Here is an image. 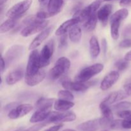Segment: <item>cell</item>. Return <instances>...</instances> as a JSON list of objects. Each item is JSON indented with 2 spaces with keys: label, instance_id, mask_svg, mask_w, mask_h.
<instances>
[{
  "label": "cell",
  "instance_id": "15",
  "mask_svg": "<svg viewBox=\"0 0 131 131\" xmlns=\"http://www.w3.org/2000/svg\"><path fill=\"white\" fill-rule=\"evenodd\" d=\"M80 22V19L79 18L74 17V18H72V19H69V20L63 23L59 26V28L56 29L55 34L57 36H61L64 34H66L68 31L70 30L72 27L78 24Z\"/></svg>",
  "mask_w": 131,
  "mask_h": 131
},
{
  "label": "cell",
  "instance_id": "9",
  "mask_svg": "<svg viewBox=\"0 0 131 131\" xmlns=\"http://www.w3.org/2000/svg\"><path fill=\"white\" fill-rule=\"evenodd\" d=\"M101 3L97 1L93 2L81 10H79L75 14L74 17H76L80 19L81 22L86 21L90 17L96 14V12L99 8Z\"/></svg>",
  "mask_w": 131,
  "mask_h": 131
},
{
  "label": "cell",
  "instance_id": "53",
  "mask_svg": "<svg viewBox=\"0 0 131 131\" xmlns=\"http://www.w3.org/2000/svg\"><path fill=\"white\" fill-rule=\"evenodd\" d=\"M15 131H17V130H15Z\"/></svg>",
  "mask_w": 131,
  "mask_h": 131
},
{
  "label": "cell",
  "instance_id": "36",
  "mask_svg": "<svg viewBox=\"0 0 131 131\" xmlns=\"http://www.w3.org/2000/svg\"><path fill=\"white\" fill-rule=\"evenodd\" d=\"M47 124V123H42V124H37V125H34V126H32L31 127L29 128V129H26L24 131H38L40 129H42L43 127H44L45 125H46Z\"/></svg>",
  "mask_w": 131,
  "mask_h": 131
},
{
  "label": "cell",
  "instance_id": "8",
  "mask_svg": "<svg viewBox=\"0 0 131 131\" xmlns=\"http://www.w3.org/2000/svg\"><path fill=\"white\" fill-rule=\"evenodd\" d=\"M54 49V42L52 39L50 40L43 47L40 53V67L43 68L49 65L51 59Z\"/></svg>",
  "mask_w": 131,
  "mask_h": 131
},
{
  "label": "cell",
  "instance_id": "14",
  "mask_svg": "<svg viewBox=\"0 0 131 131\" xmlns=\"http://www.w3.org/2000/svg\"><path fill=\"white\" fill-rule=\"evenodd\" d=\"M61 84L65 90L74 92H84L88 88V84L79 81L72 82L69 80H65L62 81Z\"/></svg>",
  "mask_w": 131,
  "mask_h": 131
},
{
  "label": "cell",
  "instance_id": "51",
  "mask_svg": "<svg viewBox=\"0 0 131 131\" xmlns=\"http://www.w3.org/2000/svg\"><path fill=\"white\" fill-rule=\"evenodd\" d=\"M97 1H99V2L102 3V2H104V1H111V0H97Z\"/></svg>",
  "mask_w": 131,
  "mask_h": 131
},
{
  "label": "cell",
  "instance_id": "47",
  "mask_svg": "<svg viewBox=\"0 0 131 131\" xmlns=\"http://www.w3.org/2000/svg\"><path fill=\"white\" fill-rule=\"evenodd\" d=\"M102 47H104V52H106V47H107V42H106V40L105 39H103V40H102Z\"/></svg>",
  "mask_w": 131,
  "mask_h": 131
},
{
  "label": "cell",
  "instance_id": "16",
  "mask_svg": "<svg viewBox=\"0 0 131 131\" xmlns=\"http://www.w3.org/2000/svg\"><path fill=\"white\" fill-rule=\"evenodd\" d=\"M101 127H102L101 119H94L79 124L77 129L80 131H96Z\"/></svg>",
  "mask_w": 131,
  "mask_h": 131
},
{
  "label": "cell",
  "instance_id": "40",
  "mask_svg": "<svg viewBox=\"0 0 131 131\" xmlns=\"http://www.w3.org/2000/svg\"><path fill=\"white\" fill-rule=\"evenodd\" d=\"M67 34H64L63 35L61 36V38H60V46L61 47H64L67 45Z\"/></svg>",
  "mask_w": 131,
  "mask_h": 131
},
{
  "label": "cell",
  "instance_id": "45",
  "mask_svg": "<svg viewBox=\"0 0 131 131\" xmlns=\"http://www.w3.org/2000/svg\"><path fill=\"white\" fill-rule=\"evenodd\" d=\"M17 104H18L16 103V102H13V103H10V104H9L6 105V106H5V108L6 109V110H9V111H10V110H12V109L15 108V107H14V106H16Z\"/></svg>",
  "mask_w": 131,
  "mask_h": 131
},
{
  "label": "cell",
  "instance_id": "34",
  "mask_svg": "<svg viewBox=\"0 0 131 131\" xmlns=\"http://www.w3.org/2000/svg\"><path fill=\"white\" fill-rule=\"evenodd\" d=\"M122 120H113L111 121V124H110V128L111 129H119L120 128H122Z\"/></svg>",
  "mask_w": 131,
  "mask_h": 131
},
{
  "label": "cell",
  "instance_id": "38",
  "mask_svg": "<svg viewBox=\"0 0 131 131\" xmlns=\"http://www.w3.org/2000/svg\"><path fill=\"white\" fill-rule=\"evenodd\" d=\"M36 15H37L39 19H42V20H45V19H47V18L51 17L48 12H46L44 11L38 12H37V14H36Z\"/></svg>",
  "mask_w": 131,
  "mask_h": 131
},
{
  "label": "cell",
  "instance_id": "27",
  "mask_svg": "<svg viewBox=\"0 0 131 131\" xmlns=\"http://www.w3.org/2000/svg\"><path fill=\"white\" fill-rule=\"evenodd\" d=\"M17 20V19H16L9 18L8 19L3 22L0 26V33H6V32H8L16 26Z\"/></svg>",
  "mask_w": 131,
  "mask_h": 131
},
{
  "label": "cell",
  "instance_id": "42",
  "mask_svg": "<svg viewBox=\"0 0 131 131\" xmlns=\"http://www.w3.org/2000/svg\"><path fill=\"white\" fill-rule=\"evenodd\" d=\"M120 5L121 6H131V0H120Z\"/></svg>",
  "mask_w": 131,
  "mask_h": 131
},
{
  "label": "cell",
  "instance_id": "21",
  "mask_svg": "<svg viewBox=\"0 0 131 131\" xmlns=\"http://www.w3.org/2000/svg\"><path fill=\"white\" fill-rule=\"evenodd\" d=\"M127 96L128 95L125 93V91L124 92H122V91H117V92H112L103 101L104 102H106V104H107L108 105H111L112 104L115 103V102H117L118 101L125 99V98L127 97Z\"/></svg>",
  "mask_w": 131,
  "mask_h": 131
},
{
  "label": "cell",
  "instance_id": "29",
  "mask_svg": "<svg viewBox=\"0 0 131 131\" xmlns=\"http://www.w3.org/2000/svg\"><path fill=\"white\" fill-rule=\"evenodd\" d=\"M97 14H93L91 17H90L88 19L85 21L84 24V28L87 31H92L95 29L97 23Z\"/></svg>",
  "mask_w": 131,
  "mask_h": 131
},
{
  "label": "cell",
  "instance_id": "35",
  "mask_svg": "<svg viewBox=\"0 0 131 131\" xmlns=\"http://www.w3.org/2000/svg\"><path fill=\"white\" fill-rule=\"evenodd\" d=\"M119 47L120 48H129L131 47V39L130 38H126L121 42L119 43Z\"/></svg>",
  "mask_w": 131,
  "mask_h": 131
},
{
  "label": "cell",
  "instance_id": "18",
  "mask_svg": "<svg viewBox=\"0 0 131 131\" xmlns=\"http://www.w3.org/2000/svg\"><path fill=\"white\" fill-rule=\"evenodd\" d=\"M46 78V72L39 70L37 74L32 75H25V83L29 86H35L40 83Z\"/></svg>",
  "mask_w": 131,
  "mask_h": 131
},
{
  "label": "cell",
  "instance_id": "19",
  "mask_svg": "<svg viewBox=\"0 0 131 131\" xmlns=\"http://www.w3.org/2000/svg\"><path fill=\"white\" fill-rule=\"evenodd\" d=\"M63 4V0H49L47 4V12L50 16H53L59 14L62 10Z\"/></svg>",
  "mask_w": 131,
  "mask_h": 131
},
{
  "label": "cell",
  "instance_id": "10",
  "mask_svg": "<svg viewBox=\"0 0 131 131\" xmlns=\"http://www.w3.org/2000/svg\"><path fill=\"white\" fill-rule=\"evenodd\" d=\"M33 106L29 104H23L17 105V107L9 111L8 116L12 120L19 118L28 115L33 110Z\"/></svg>",
  "mask_w": 131,
  "mask_h": 131
},
{
  "label": "cell",
  "instance_id": "6",
  "mask_svg": "<svg viewBox=\"0 0 131 131\" xmlns=\"http://www.w3.org/2000/svg\"><path fill=\"white\" fill-rule=\"evenodd\" d=\"M40 67V54L38 50H32L28 58V63L26 67V75H32L37 74Z\"/></svg>",
  "mask_w": 131,
  "mask_h": 131
},
{
  "label": "cell",
  "instance_id": "43",
  "mask_svg": "<svg viewBox=\"0 0 131 131\" xmlns=\"http://www.w3.org/2000/svg\"><path fill=\"white\" fill-rule=\"evenodd\" d=\"M5 68H6V63H5V59H4V58L1 56V74L3 72Z\"/></svg>",
  "mask_w": 131,
  "mask_h": 131
},
{
  "label": "cell",
  "instance_id": "30",
  "mask_svg": "<svg viewBox=\"0 0 131 131\" xmlns=\"http://www.w3.org/2000/svg\"><path fill=\"white\" fill-rule=\"evenodd\" d=\"M58 96L59 99L66 101H73L74 99V97L72 93L68 90H64L59 91L58 93Z\"/></svg>",
  "mask_w": 131,
  "mask_h": 131
},
{
  "label": "cell",
  "instance_id": "41",
  "mask_svg": "<svg viewBox=\"0 0 131 131\" xmlns=\"http://www.w3.org/2000/svg\"><path fill=\"white\" fill-rule=\"evenodd\" d=\"M63 127L62 124H57V125H54V126L52 127H49V129H46V130L43 131H58L61 127Z\"/></svg>",
  "mask_w": 131,
  "mask_h": 131
},
{
  "label": "cell",
  "instance_id": "49",
  "mask_svg": "<svg viewBox=\"0 0 131 131\" xmlns=\"http://www.w3.org/2000/svg\"><path fill=\"white\" fill-rule=\"evenodd\" d=\"M6 1L7 0H0V5H1V6H2L3 5V3H5Z\"/></svg>",
  "mask_w": 131,
  "mask_h": 131
},
{
  "label": "cell",
  "instance_id": "5",
  "mask_svg": "<svg viewBox=\"0 0 131 131\" xmlns=\"http://www.w3.org/2000/svg\"><path fill=\"white\" fill-rule=\"evenodd\" d=\"M76 118V115L72 111H53L51 112L47 118L46 123L70 122Z\"/></svg>",
  "mask_w": 131,
  "mask_h": 131
},
{
  "label": "cell",
  "instance_id": "50",
  "mask_svg": "<svg viewBox=\"0 0 131 131\" xmlns=\"http://www.w3.org/2000/svg\"><path fill=\"white\" fill-rule=\"evenodd\" d=\"M63 131H76L75 130H74V129H65V130H63Z\"/></svg>",
  "mask_w": 131,
  "mask_h": 131
},
{
  "label": "cell",
  "instance_id": "33",
  "mask_svg": "<svg viewBox=\"0 0 131 131\" xmlns=\"http://www.w3.org/2000/svg\"><path fill=\"white\" fill-rule=\"evenodd\" d=\"M117 116L118 117L121 118L123 119H128L131 118V111L130 110H122V111H120L116 113Z\"/></svg>",
  "mask_w": 131,
  "mask_h": 131
},
{
  "label": "cell",
  "instance_id": "48",
  "mask_svg": "<svg viewBox=\"0 0 131 131\" xmlns=\"http://www.w3.org/2000/svg\"><path fill=\"white\" fill-rule=\"evenodd\" d=\"M38 1L40 4H42V5H44V4H46V3L47 2L48 0H38Z\"/></svg>",
  "mask_w": 131,
  "mask_h": 131
},
{
  "label": "cell",
  "instance_id": "52",
  "mask_svg": "<svg viewBox=\"0 0 131 131\" xmlns=\"http://www.w3.org/2000/svg\"><path fill=\"white\" fill-rule=\"evenodd\" d=\"M102 131H108L107 130H102Z\"/></svg>",
  "mask_w": 131,
  "mask_h": 131
},
{
  "label": "cell",
  "instance_id": "25",
  "mask_svg": "<svg viewBox=\"0 0 131 131\" xmlns=\"http://www.w3.org/2000/svg\"><path fill=\"white\" fill-rule=\"evenodd\" d=\"M69 37L70 40L74 43H79L81 39V29L78 26L75 25L69 31Z\"/></svg>",
  "mask_w": 131,
  "mask_h": 131
},
{
  "label": "cell",
  "instance_id": "20",
  "mask_svg": "<svg viewBox=\"0 0 131 131\" xmlns=\"http://www.w3.org/2000/svg\"><path fill=\"white\" fill-rule=\"evenodd\" d=\"M24 76L23 69H17L9 73L6 78V83L8 85H13L20 81Z\"/></svg>",
  "mask_w": 131,
  "mask_h": 131
},
{
  "label": "cell",
  "instance_id": "11",
  "mask_svg": "<svg viewBox=\"0 0 131 131\" xmlns=\"http://www.w3.org/2000/svg\"><path fill=\"white\" fill-rule=\"evenodd\" d=\"M48 23V20H44L42 22H40V23H36L29 24L22 30L20 35L23 37H27L32 35L35 34L37 33H38V32L42 31L43 29H46Z\"/></svg>",
  "mask_w": 131,
  "mask_h": 131
},
{
  "label": "cell",
  "instance_id": "17",
  "mask_svg": "<svg viewBox=\"0 0 131 131\" xmlns=\"http://www.w3.org/2000/svg\"><path fill=\"white\" fill-rule=\"evenodd\" d=\"M113 10V6L111 4H106L103 5L97 11V15L98 19L102 23L104 26H106L108 21L109 17Z\"/></svg>",
  "mask_w": 131,
  "mask_h": 131
},
{
  "label": "cell",
  "instance_id": "12",
  "mask_svg": "<svg viewBox=\"0 0 131 131\" xmlns=\"http://www.w3.org/2000/svg\"><path fill=\"white\" fill-rule=\"evenodd\" d=\"M119 78H120V74L118 71L110 72L102 79L100 88L102 91L107 90L118 81Z\"/></svg>",
  "mask_w": 131,
  "mask_h": 131
},
{
  "label": "cell",
  "instance_id": "23",
  "mask_svg": "<svg viewBox=\"0 0 131 131\" xmlns=\"http://www.w3.org/2000/svg\"><path fill=\"white\" fill-rule=\"evenodd\" d=\"M90 44V52L92 58H96L99 56L101 52V47L98 39L96 37L93 36L91 37L89 42Z\"/></svg>",
  "mask_w": 131,
  "mask_h": 131
},
{
  "label": "cell",
  "instance_id": "22",
  "mask_svg": "<svg viewBox=\"0 0 131 131\" xmlns=\"http://www.w3.org/2000/svg\"><path fill=\"white\" fill-rule=\"evenodd\" d=\"M51 111H46V110H37V111L32 115L29 122L31 123H38L47 120L49 115L51 113Z\"/></svg>",
  "mask_w": 131,
  "mask_h": 131
},
{
  "label": "cell",
  "instance_id": "26",
  "mask_svg": "<svg viewBox=\"0 0 131 131\" xmlns=\"http://www.w3.org/2000/svg\"><path fill=\"white\" fill-rule=\"evenodd\" d=\"M54 99L41 98L38 100L36 103V107L37 110L50 111L54 103Z\"/></svg>",
  "mask_w": 131,
  "mask_h": 131
},
{
  "label": "cell",
  "instance_id": "7",
  "mask_svg": "<svg viewBox=\"0 0 131 131\" xmlns=\"http://www.w3.org/2000/svg\"><path fill=\"white\" fill-rule=\"evenodd\" d=\"M24 47L21 45H14L8 49L5 54V60L6 66L8 67L19 60L23 56L24 52Z\"/></svg>",
  "mask_w": 131,
  "mask_h": 131
},
{
  "label": "cell",
  "instance_id": "31",
  "mask_svg": "<svg viewBox=\"0 0 131 131\" xmlns=\"http://www.w3.org/2000/svg\"><path fill=\"white\" fill-rule=\"evenodd\" d=\"M131 107V102L128 101H123V102H118V104L113 106V110L116 111H122V110H127Z\"/></svg>",
  "mask_w": 131,
  "mask_h": 131
},
{
  "label": "cell",
  "instance_id": "3",
  "mask_svg": "<svg viewBox=\"0 0 131 131\" xmlns=\"http://www.w3.org/2000/svg\"><path fill=\"white\" fill-rule=\"evenodd\" d=\"M70 67V61L67 58L61 57L57 60L54 66L49 72L51 79L55 80L60 78L69 70Z\"/></svg>",
  "mask_w": 131,
  "mask_h": 131
},
{
  "label": "cell",
  "instance_id": "2",
  "mask_svg": "<svg viewBox=\"0 0 131 131\" xmlns=\"http://www.w3.org/2000/svg\"><path fill=\"white\" fill-rule=\"evenodd\" d=\"M104 65L101 63H95L82 69L78 75H75V81L85 83L97 75L103 70Z\"/></svg>",
  "mask_w": 131,
  "mask_h": 131
},
{
  "label": "cell",
  "instance_id": "24",
  "mask_svg": "<svg viewBox=\"0 0 131 131\" xmlns=\"http://www.w3.org/2000/svg\"><path fill=\"white\" fill-rule=\"evenodd\" d=\"M74 106V103L72 101H66V100L58 99L54 102V110L58 111H69Z\"/></svg>",
  "mask_w": 131,
  "mask_h": 131
},
{
  "label": "cell",
  "instance_id": "46",
  "mask_svg": "<svg viewBox=\"0 0 131 131\" xmlns=\"http://www.w3.org/2000/svg\"><path fill=\"white\" fill-rule=\"evenodd\" d=\"M124 59H125V60H126L127 61H131V51H129V52H127L126 54L125 55Z\"/></svg>",
  "mask_w": 131,
  "mask_h": 131
},
{
  "label": "cell",
  "instance_id": "4",
  "mask_svg": "<svg viewBox=\"0 0 131 131\" xmlns=\"http://www.w3.org/2000/svg\"><path fill=\"white\" fill-rule=\"evenodd\" d=\"M33 0H23L12 6L7 11L6 16L12 19H19L24 15L31 6Z\"/></svg>",
  "mask_w": 131,
  "mask_h": 131
},
{
  "label": "cell",
  "instance_id": "32",
  "mask_svg": "<svg viewBox=\"0 0 131 131\" xmlns=\"http://www.w3.org/2000/svg\"><path fill=\"white\" fill-rule=\"evenodd\" d=\"M115 67L119 71H123L127 69V67H129V61H127L125 59L119 60L115 62Z\"/></svg>",
  "mask_w": 131,
  "mask_h": 131
},
{
  "label": "cell",
  "instance_id": "13",
  "mask_svg": "<svg viewBox=\"0 0 131 131\" xmlns=\"http://www.w3.org/2000/svg\"><path fill=\"white\" fill-rule=\"evenodd\" d=\"M52 28L53 27H49V28H46L45 29H43L42 31H41L35 38H34L33 41L31 42V43L29 44V50H34L36 49L40 45H41V43L43 42L46 39H47V37L49 36L50 33L52 32Z\"/></svg>",
  "mask_w": 131,
  "mask_h": 131
},
{
  "label": "cell",
  "instance_id": "44",
  "mask_svg": "<svg viewBox=\"0 0 131 131\" xmlns=\"http://www.w3.org/2000/svg\"><path fill=\"white\" fill-rule=\"evenodd\" d=\"M124 34L125 36H129L131 35V24L127 26L126 28H125L124 31Z\"/></svg>",
  "mask_w": 131,
  "mask_h": 131
},
{
  "label": "cell",
  "instance_id": "37",
  "mask_svg": "<svg viewBox=\"0 0 131 131\" xmlns=\"http://www.w3.org/2000/svg\"><path fill=\"white\" fill-rule=\"evenodd\" d=\"M122 128L125 129H131V118L122 120Z\"/></svg>",
  "mask_w": 131,
  "mask_h": 131
},
{
  "label": "cell",
  "instance_id": "1",
  "mask_svg": "<svg viewBox=\"0 0 131 131\" xmlns=\"http://www.w3.org/2000/svg\"><path fill=\"white\" fill-rule=\"evenodd\" d=\"M129 15V11L126 8H122L114 13L111 17V35L114 40L119 37V29L121 23Z\"/></svg>",
  "mask_w": 131,
  "mask_h": 131
},
{
  "label": "cell",
  "instance_id": "28",
  "mask_svg": "<svg viewBox=\"0 0 131 131\" xmlns=\"http://www.w3.org/2000/svg\"><path fill=\"white\" fill-rule=\"evenodd\" d=\"M109 106L110 105L102 101L99 106L100 110H101L104 118L110 120V121H113V115L112 110Z\"/></svg>",
  "mask_w": 131,
  "mask_h": 131
},
{
  "label": "cell",
  "instance_id": "39",
  "mask_svg": "<svg viewBox=\"0 0 131 131\" xmlns=\"http://www.w3.org/2000/svg\"><path fill=\"white\" fill-rule=\"evenodd\" d=\"M124 89L128 95L131 96V81L128 82L124 84Z\"/></svg>",
  "mask_w": 131,
  "mask_h": 131
}]
</instances>
